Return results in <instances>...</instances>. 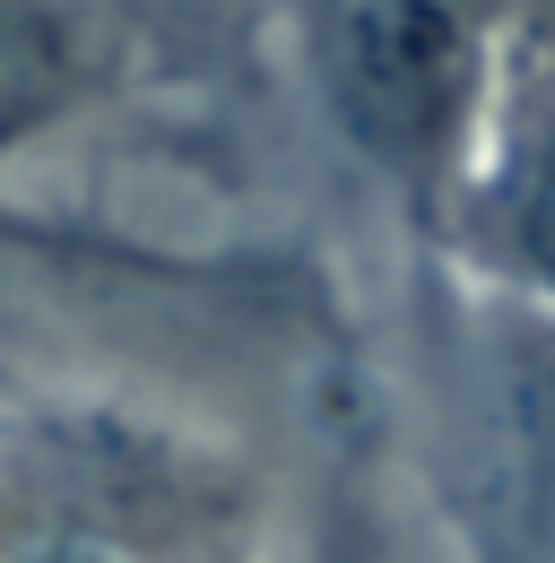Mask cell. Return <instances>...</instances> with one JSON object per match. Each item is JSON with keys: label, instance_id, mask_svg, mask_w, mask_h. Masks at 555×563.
Masks as SVG:
<instances>
[{"label": "cell", "instance_id": "2", "mask_svg": "<svg viewBox=\"0 0 555 563\" xmlns=\"http://www.w3.org/2000/svg\"><path fill=\"white\" fill-rule=\"evenodd\" d=\"M416 468L460 563H555V312L416 269Z\"/></svg>", "mask_w": 555, "mask_h": 563}, {"label": "cell", "instance_id": "1", "mask_svg": "<svg viewBox=\"0 0 555 563\" xmlns=\"http://www.w3.org/2000/svg\"><path fill=\"white\" fill-rule=\"evenodd\" d=\"M286 520L252 433L113 373L9 364V563H278Z\"/></svg>", "mask_w": 555, "mask_h": 563}, {"label": "cell", "instance_id": "3", "mask_svg": "<svg viewBox=\"0 0 555 563\" xmlns=\"http://www.w3.org/2000/svg\"><path fill=\"white\" fill-rule=\"evenodd\" d=\"M304 70L339 147L434 252L521 87L486 0H304Z\"/></svg>", "mask_w": 555, "mask_h": 563}, {"label": "cell", "instance_id": "4", "mask_svg": "<svg viewBox=\"0 0 555 563\" xmlns=\"http://www.w3.org/2000/svg\"><path fill=\"white\" fill-rule=\"evenodd\" d=\"M469 286H494L530 312H555V78H521L486 165L469 174L443 243L425 252Z\"/></svg>", "mask_w": 555, "mask_h": 563}]
</instances>
